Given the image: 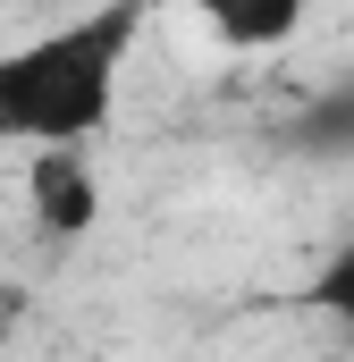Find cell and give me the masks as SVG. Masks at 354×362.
<instances>
[{"label":"cell","mask_w":354,"mask_h":362,"mask_svg":"<svg viewBox=\"0 0 354 362\" xmlns=\"http://www.w3.org/2000/svg\"><path fill=\"white\" fill-rule=\"evenodd\" d=\"M127 42H135V0L0 51V144H85L110 118Z\"/></svg>","instance_id":"cell-1"},{"label":"cell","mask_w":354,"mask_h":362,"mask_svg":"<svg viewBox=\"0 0 354 362\" xmlns=\"http://www.w3.org/2000/svg\"><path fill=\"white\" fill-rule=\"evenodd\" d=\"M25 202H34V228H42V236H59V245H76V236L93 228V211H101V194H93V177H85V160H76L68 144H34Z\"/></svg>","instance_id":"cell-2"},{"label":"cell","mask_w":354,"mask_h":362,"mask_svg":"<svg viewBox=\"0 0 354 362\" xmlns=\"http://www.w3.org/2000/svg\"><path fill=\"white\" fill-rule=\"evenodd\" d=\"M228 51H278L304 25V0H185Z\"/></svg>","instance_id":"cell-3"},{"label":"cell","mask_w":354,"mask_h":362,"mask_svg":"<svg viewBox=\"0 0 354 362\" xmlns=\"http://www.w3.org/2000/svg\"><path fill=\"white\" fill-rule=\"evenodd\" d=\"M295 144H312V152H354V93H321V101L295 118Z\"/></svg>","instance_id":"cell-4"},{"label":"cell","mask_w":354,"mask_h":362,"mask_svg":"<svg viewBox=\"0 0 354 362\" xmlns=\"http://www.w3.org/2000/svg\"><path fill=\"white\" fill-rule=\"evenodd\" d=\"M312 303H321V312H338V320L354 329V245H338V253L321 262V278H312Z\"/></svg>","instance_id":"cell-5"},{"label":"cell","mask_w":354,"mask_h":362,"mask_svg":"<svg viewBox=\"0 0 354 362\" xmlns=\"http://www.w3.org/2000/svg\"><path fill=\"white\" fill-rule=\"evenodd\" d=\"M8 320H17V295H8V286H0V329H8Z\"/></svg>","instance_id":"cell-6"}]
</instances>
